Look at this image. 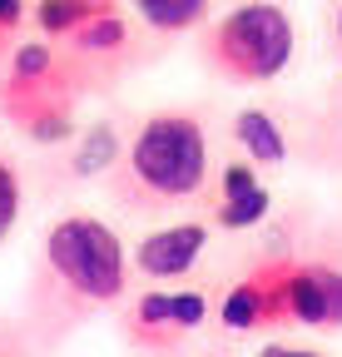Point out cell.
Masks as SVG:
<instances>
[{
    "instance_id": "cell-1",
    "label": "cell",
    "mask_w": 342,
    "mask_h": 357,
    "mask_svg": "<svg viewBox=\"0 0 342 357\" xmlns=\"http://www.w3.org/2000/svg\"><path fill=\"white\" fill-rule=\"evenodd\" d=\"M124 283H130V258L104 218L95 213L55 218L45 234V253H40V283L30 293L35 323L50 337H60L90 312L119 303Z\"/></svg>"
},
{
    "instance_id": "cell-2",
    "label": "cell",
    "mask_w": 342,
    "mask_h": 357,
    "mask_svg": "<svg viewBox=\"0 0 342 357\" xmlns=\"http://www.w3.org/2000/svg\"><path fill=\"white\" fill-rule=\"evenodd\" d=\"M208 184V134L194 109H154L139 119L119 159V199L169 208L203 194Z\"/></svg>"
},
{
    "instance_id": "cell-3",
    "label": "cell",
    "mask_w": 342,
    "mask_h": 357,
    "mask_svg": "<svg viewBox=\"0 0 342 357\" xmlns=\"http://www.w3.org/2000/svg\"><path fill=\"white\" fill-rule=\"evenodd\" d=\"M297 30L278 0H243L203 35V60L233 84H268L293 65Z\"/></svg>"
},
{
    "instance_id": "cell-4",
    "label": "cell",
    "mask_w": 342,
    "mask_h": 357,
    "mask_svg": "<svg viewBox=\"0 0 342 357\" xmlns=\"http://www.w3.org/2000/svg\"><path fill=\"white\" fill-rule=\"evenodd\" d=\"M75 100L79 89L70 84V75L55 65L45 79H6L0 84V109L6 119H15V129L35 144H65L75 139Z\"/></svg>"
},
{
    "instance_id": "cell-5",
    "label": "cell",
    "mask_w": 342,
    "mask_h": 357,
    "mask_svg": "<svg viewBox=\"0 0 342 357\" xmlns=\"http://www.w3.org/2000/svg\"><path fill=\"white\" fill-rule=\"evenodd\" d=\"M208 318V298L199 288H149L124 312V337L139 352H179Z\"/></svg>"
},
{
    "instance_id": "cell-6",
    "label": "cell",
    "mask_w": 342,
    "mask_h": 357,
    "mask_svg": "<svg viewBox=\"0 0 342 357\" xmlns=\"http://www.w3.org/2000/svg\"><path fill=\"white\" fill-rule=\"evenodd\" d=\"M219 323L228 333H258V328H278L288 323V258H263L258 268L228 288L224 307H219Z\"/></svg>"
},
{
    "instance_id": "cell-7",
    "label": "cell",
    "mask_w": 342,
    "mask_h": 357,
    "mask_svg": "<svg viewBox=\"0 0 342 357\" xmlns=\"http://www.w3.org/2000/svg\"><path fill=\"white\" fill-rule=\"evenodd\" d=\"M288 323L322 333L342 328V263L288 258Z\"/></svg>"
},
{
    "instance_id": "cell-8",
    "label": "cell",
    "mask_w": 342,
    "mask_h": 357,
    "mask_svg": "<svg viewBox=\"0 0 342 357\" xmlns=\"http://www.w3.org/2000/svg\"><path fill=\"white\" fill-rule=\"evenodd\" d=\"M203 248H208V223H169V229H154L139 238L134 268H139V278L174 283V278H189L199 268Z\"/></svg>"
},
{
    "instance_id": "cell-9",
    "label": "cell",
    "mask_w": 342,
    "mask_h": 357,
    "mask_svg": "<svg viewBox=\"0 0 342 357\" xmlns=\"http://www.w3.org/2000/svg\"><path fill=\"white\" fill-rule=\"evenodd\" d=\"M273 208V194L263 189V178L253 174V164H228L224 178H219V204H213V223L228 234L238 229H253V223H263Z\"/></svg>"
},
{
    "instance_id": "cell-10",
    "label": "cell",
    "mask_w": 342,
    "mask_h": 357,
    "mask_svg": "<svg viewBox=\"0 0 342 357\" xmlns=\"http://www.w3.org/2000/svg\"><path fill=\"white\" fill-rule=\"evenodd\" d=\"M233 139H238V149H243L253 164H263V169H278V164L288 159V134H283V124H278L268 109H258V105L238 109Z\"/></svg>"
},
{
    "instance_id": "cell-11",
    "label": "cell",
    "mask_w": 342,
    "mask_h": 357,
    "mask_svg": "<svg viewBox=\"0 0 342 357\" xmlns=\"http://www.w3.org/2000/svg\"><path fill=\"white\" fill-rule=\"evenodd\" d=\"M109 10H114V0H40V6H35V25H40V35H50V40H75L90 20H100Z\"/></svg>"
},
{
    "instance_id": "cell-12",
    "label": "cell",
    "mask_w": 342,
    "mask_h": 357,
    "mask_svg": "<svg viewBox=\"0 0 342 357\" xmlns=\"http://www.w3.org/2000/svg\"><path fill=\"white\" fill-rule=\"evenodd\" d=\"M208 6L213 0H134V15L159 35H184V30L203 25Z\"/></svg>"
},
{
    "instance_id": "cell-13",
    "label": "cell",
    "mask_w": 342,
    "mask_h": 357,
    "mask_svg": "<svg viewBox=\"0 0 342 357\" xmlns=\"http://www.w3.org/2000/svg\"><path fill=\"white\" fill-rule=\"evenodd\" d=\"M70 45H75V55H79V60H114V55L130 50V25H124L119 10H109V15L90 20Z\"/></svg>"
},
{
    "instance_id": "cell-14",
    "label": "cell",
    "mask_w": 342,
    "mask_h": 357,
    "mask_svg": "<svg viewBox=\"0 0 342 357\" xmlns=\"http://www.w3.org/2000/svg\"><path fill=\"white\" fill-rule=\"evenodd\" d=\"M119 159H124V149H119V129H114V124H90V129H84V139H79V149H75L70 174H75V178H95V174L114 169Z\"/></svg>"
},
{
    "instance_id": "cell-15",
    "label": "cell",
    "mask_w": 342,
    "mask_h": 357,
    "mask_svg": "<svg viewBox=\"0 0 342 357\" xmlns=\"http://www.w3.org/2000/svg\"><path fill=\"white\" fill-rule=\"evenodd\" d=\"M55 65H60V55L50 50L45 40H20L10 50V75L6 79H45Z\"/></svg>"
},
{
    "instance_id": "cell-16",
    "label": "cell",
    "mask_w": 342,
    "mask_h": 357,
    "mask_svg": "<svg viewBox=\"0 0 342 357\" xmlns=\"http://www.w3.org/2000/svg\"><path fill=\"white\" fill-rule=\"evenodd\" d=\"M15 218H20V174L10 159H0V243L10 238Z\"/></svg>"
},
{
    "instance_id": "cell-17",
    "label": "cell",
    "mask_w": 342,
    "mask_h": 357,
    "mask_svg": "<svg viewBox=\"0 0 342 357\" xmlns=\"http://www.w3.org/2000/svg\"><path fill=\"white\" fill-rule=\"evenodd\" d=\"M20 20H25V0H0V55L6 50H15V30H20Z\"/></svg>"
},
{
    "instance_id": "cell-18",
    "label": "cell",
    "mask_w": 342,
    "mask_h": 357,
    "mask_svg": "<svg viewBox=\"0 0 342 357\" xmlns=\"http://www.w3.org/2000/svg\"><path fill=\"white\" fill-rule=\"evenodd\" d=\"M253 357H327V352H318V347H293V342H263Z\"/></svg>"
},
{
    "instance_id": "cell-19",
    "label": "cell",
    "mask_w": 342,
    "mask_h": 357,
    "mask_svg": "<svg viewBox=\"0 0 342 357\" xmlns=\"http://www.w3.org/2000/svg\"><path fill=\"white\" fill-rule=\"evenodd\" d=\"M332 45H337V55H342V0L332 6Z\"/></svg>"
},
{
    "instance_id": "cell-20",
    "label": "cell",
    "mask_w": 342,
    "mask_h": 357,
    "mask_svg": "<svg viewBox=\"0 0 342 357\" xmlns=\"http://www.w3.org/2000/svg\"><path fill=\"white\" fill-rule=\"evenodd\" d=\"M0 357H20V352H15V347H10L6 337H0Z\"/></svg>"
}]
</instances>
